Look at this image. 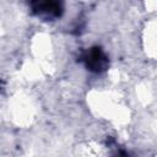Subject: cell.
<instances>
[{
	"instance_id": "obj_2",
	"label": "cell",
	"mask_w": 157,
	"mask_h": 157,
	"mask_svg": "<svg viewBox=\"0 0 157 157\" xmlns=\"http://www.w3.org/2000/svg\"><path fill=\"white\" fill-rule=\"evenodd\" d=\"M32 9L38 16L45 20L59 17L63 12V5L58 1H36L32 4Z\"/></svg>"
},
{
	"instance_id": "obj_1",
	"label": "cell",
	"mask_w": 157,
	"mask_h": 157,
	"mask_svg": "<svg viewBox=\"0 0 157 157\" xmlns=\"http://www.w3.org/2000/svg\"><path fill=\"white\" fill-rule=\"evenodd\" d=\"M83 61L88 67V70L94 72H101L105 70L108 66V58L104 54V52L98 47L91 48L83 55Z\"/></svg>"
}]
</instances>
